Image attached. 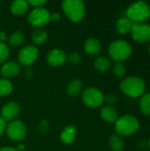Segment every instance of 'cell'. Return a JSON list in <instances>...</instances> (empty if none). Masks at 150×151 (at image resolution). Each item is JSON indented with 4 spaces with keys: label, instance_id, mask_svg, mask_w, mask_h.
<instances>
[{
    "label": "cell",
    "instance_id": "obj_1",
    "mask_svg": "<svg viewBox=\"0 0 150 151\" xmlns=\"http://www.w3.org/2000/svg\"><path fill=\"white\" fill-rule=\"evenodd\" d=\"M145 82L138 76H129L125 78L120 83V89L130 97H139L144 94Z\"/></svg>",
    "mask_w": 150,
    "mask_h": 151
},
{
    "label": "cell",
    "instance_id": "obj_2",
    "mask_svg": "<svg viewBox=\"0 0 150 151\" xmlns=\"http://www.w3.org/2000/svg\"><path fill=\"white\" fill-rule=\"evenodd\" d=\"M133 52L132 46L124 40H116L111 42L108 48V54L117 63L126 60Z\"/></svg>",
    "mask_w": 150,
    "mask_h": 151
},
{
    "label": "cell",
    "instance_id": "obj_3",
    "mask_svg": "<svg viewBox=\"0 0 150 151\" xmlns=\"http://www.w3.org/2000/svg\"><path fill=\"white\" fill-rule=\"evenodd\" d=\"M140 127L139 120L131 115H125L115 122V132L119 136H129L135 134Z\"/></svg>",
    "mask_w": 150,
    "mask_h": 151
},
{
    "label": "cell",
    "instance_id": "obj_4",
    "mask_svg": "<svg viewBox=\"0 0 150 151\" xmlns=\"http://www.w3.org/2000/svg\"><path fill=\"white\" fill-rule=\"evenodd\" d=\"M62 9L67 18L72 22H80L85 16L86 6L81 0H65Z\"/></svg>",
    "mask_w": 150,
    "mask_h": 151
},
{
    "label": "cell",
    "instance_id": "obj_5",
    "mask_svg": "<svg viewBox=\"0 0 150 151\" xmlns=\"http://www.w3.org/2000/svg\"><path fill=\"white\" fill-rule=\"evenodd\" d=\"M133 24L143 23L150 18V6L145 2L139 1L129 5L126 16Z\"/></svg>",
    "mask_w": 150,
    "mask_h": 151
},
{
    "label": "cell",
    "instance_id": "obj_6",
    "mask_svg": "<svg viewBox=\"0 0 150 151\" xmlns=\"http://www.w3.org/2000/svg\"><path fill=\"white\" fill-rule=\"evenodd\" d=\"M81 99L84 104L89 108H98L104 102L103 92L96 88H88L83 90Z\"/></svg>",
    "mask_w": 150,
    "mask_h": 151
},
{
    "label": "cell",
    "instance_id": "obj_7",
    "mask_svg": "<svg viewBox=\"0 0 150 151\" xmlns=\"http://www.w3.org/2000/svg\"><path fill=\"white\" fill-rule=\"evenodd\" d=\"M27 21L33 27H43L50 21V13L43 7L34 8L27 15Z\"/></svg>",
    "mask_w": 150,
    "mask_h": 151
},
{
    "label": "cell",
    "instance_id": "obj_8",
    "mask_svg": "<svg viewBox=\"0 0 150 151\" xmlns=\"http://www.w3.org/2000/svg\"><path fill=\"white\" fill-rule=\"evenodd\" d=\"M7 136L15 142H20L25 139L27 136V127L25 124L19 120L11 121L8 125H6L5 129Z\"/></svg>",
    "mask_w": 150,
    "mask_h": 151
},
{
    "label": "cell",
    "instance_id": "obj_9",
    "mask_svg": "<svg viewBox=\"0 0 150 151\" xmlns=\"http://www.w3.org/2000/svg\"><path fill=\"white\" fill-rule=\"evenodd\" d=\"M39 55V50L34 45H27L19 50L18 54V60L20 65L29 66L35 62Z\"/></svg>",
    "mask_w": 150,
    "mask_h": 151
},
{
    "label": "cell",
    "instance_id": "obj_10",
    "mask_svg": "<svg viewBox=\"0 0 150 151\" xmlns=\"http://www.w3.org/2000/svg\"><path fill=\"white\" fill-rule=\"evenodd\" d=\"M133 39L140 43L148 42L150 41V25L147 23H136L132 27Z\"/></svg>",
    "mask_w": 150,
    "mask_h": 151
},
{
    "label": "cell",
    "instance_id": "obj_11",
    "mask_svg": "<svg viewBox=\"0 0 150 151\" xmlns=\"http://www.w3.org/2000/svg\"><path fill=\"white\" fill-rule=\"evenodd\" d=\"M47 62L50 66L57 67L63 65L67 60V56L65 52L60 49H53L49 51L46 57Z\"/></svg>",
    "mask_w": 150,
    "mask_h": 151
},
{
    "label": "cell",
    "instance_id": "obj_12",
    "mask_svg": "<svg viewBox=\"0 0 150 151\" xmlns=\"http://www.w3.org/2000/svg\"><path fill=\"white\" fill-rule=\"evenodd\" d=\"M20 111V107L16 102H8L6 103L1 111V117L5 121H13L19 116Z\"/></svg>",
    "mask_w": 150,
    "mask_h": 151
},
{
    "label": "cell",
    "instance_id": "obj_13",
    "mask_svg": "<svg viewBox=\"0 0 150 151\" xmlns=\"http://www.w3.org/2000/svg\"><path fill=\"white\" fill-rule=\"evenodd\" d=\"M20 72V65L14 61L4 63L0 68V73L5 78H11L18 75Z\"/></svg>",
    "mask_w": 150,
    "mask_h": 151
},
{
    "label": "cell",
    "instance_id": "obj_14",
    "mask_svg": "<svg viewBox=\"0 0 150 151\" xmlns=\"http://www.w3.org/2000/svg\"><path fill=\"white\" fill-rule=\"evenodd\" d=\"M101 49H102L101 42L96 38L90 37L87 39L84 42V50L88 55L96 56L100 53Z\"/></svg>",
    "mask_w": 150,
    "mask_h": 151
},
{
    "label": "cell",
    "instance_id": "obj_15",
    "mask_svg": "<svg viewBox=\"0 0 150 151\" xmlns=\"http://www.w3.org/2000/svg\"><path fill=\"white\" fill-rule=\"evenodd\" d=\"M76 134H77V129L74 126L72 125H69L67 127H65L63 131L60 134V141L66 145H70L72 144L75 138H76Z\"/></svg>",
    "mask_w": 150,
    "mask_h": 151
},
{
    "label": "cell",
    "instance_id": "obj_16",
    "mask_svg": "<svg viewBox=\"0 0 150 151\" xmlns=\"http://www.w3.org/2000/svg\"><path fill=\"white\" fill-rule=\"evenodd\" d=\"M100 115L107 123H115L118 119V111L112 106L106 105L103 107L101 109Z\"/></svg>",
    "mask_w": 150,
    "mask_h": 151
},
{
    "label": "cell",
    "instance_id": "obj_17",
    "mask_svg": "<svg viewBox=\"0 0 150 151\" xmlns=\"http://www.w3.org/2000/svg\"><path fill=\"white\" fill-rule=\"evenodd\" d=\"M28 3L25 0H15L11 4V12L17 16L25 14L28 10Z\"/></svg>",
    "mask_w": 150,
    "mask_h": 151
},
{
    "label": "cell",
    "instance_id": "obj_18",
    "mask_svg": "<svg viewBox=\"0 0 150 151\" xmlns=\"http://www.w3.org/2000/svg\"><path fill=\"white\" fill-rule=\"evenodd\" d=\"M133 25V23L127 17H121L116 22V30L119 34L125 35L132 30Z\"/></svg>",
    "mask_w": 150,
    "mask_h": 151
},
{
    "label": "cell",
    "instance_id": "obj_19",
    "mask_svg": "<svg viewBox=\"0 0 150 151\" xmlns=\"http://www.w3.org/2000/svg\"><path fill=\"white\" fill-rule=\"evenodd\" d=\"M82 88H83L82 81L79 79H76L68 83L66 88V93L68 96L74 97L82 92Z\"/></svg>",
    "mask_w": 150,
    "mask_h": 151
},
{
    "label": "cell",
    "instance_id": "obj_20",
    "mask_svg": "<svg viewBox=\"0 0 150 151\" xmlns=\"http://www.w3.org/2000/svg\"><path fill=\"white\" fill-rule=\"evenodd\" d=\"M95 68L100 73H105L110 70L111 66V60L106 57H99L94 62Z\"/></svg>",
    "mask_w": 150,
    "mask_h": 151
},
{
    "label": "cell",
    "instance_id": "obj_21",
    "mask_svg": "<svg viewBox=\"0 0 150 151\" xmlns=\"http://www.w3.org/2000/svg\"><path fill=\"white\" fill-rule=\"evenodd\" d=\"M47 39H48V34L42 28H37L32 34V41L36 45H42L45 43Z\"/></svg>",
    "mask_w": 150,
    "mask_h": 151
},
{
    "label": "cell",
    "instance_id": "obj_22",
    "mask_svg": "<svg viewBox=\"0 0 150 151\" xmlns=\"http://www.w3.org/2000/svg\"><path fill=\"white\" fill-rule=\"evenodd\" d=\"M7 40H8V43L11 46L13 47L20 46L25 42V35L20 31H15L10 35Z\"/></svg>",
    "mask_w": 150,
    "mask_h": 151
},
{
    "label": "cell",
    "instance_id": "obj_23",
    "mask_svg": "<svg viewBox=\"0 0 150 151\" xmlns=\"http://www.w3.org/2000/svg\"><path fill=\"white\" fill-rule=\"evenodd\" d=\"M111 149L113 151H122L124 150L125 143L123 139L118 134H112L109 140Z\"/></svg>",
    "mask_w": 150,
    "mask_h": 151
},
{
    "label": "cell",
    "instance_id": "obj_24",
    "mask_svg": "<svg viewBox=\"0 0 150 151\" xmlns=\"http://www.w3.org/2000/svg\"><path fill=\"white\" fill-rule=\"evenodd\" d=\"M13 90L12 83L5 78H0V96H7Z\"/></svg>",
    "mask_w": 150,
    "mask_h": 151
},
{
    "label": "cell",
    "instance_id": "obj_25",
    "mask_svg": "<svg viewBox=\"0 0 150 151\" xmlns=\"http://www.w3.org/2000/svg\"><path fill=\"white\" fill-rule=\"evenodd\" d=\"M140 108L144 115L150 116V93L142 95L140 100Z\"/></svg>",
    "mask_w": 150,
    "mask_h": 151
},
{
    "label": "cell",
    "instance_id": "obj_26",
    "mask_svg": "<svg viewBox=\"0 0 150 151\" xmlns=\"http://www.w3.org/2000/svg\"><path fill=\"white\" fill-rule=\"evenodd\" d=\"M112 72H113V74L117 77V78H123L126 74V67L123 64L121 63H117L113 68H112Z\"/></svg>",
    "mask_w": 150,
    "mask_h": 151
},
{
    "label": "cell",
    "instance_id": "obj_27",
    "mask_svg": "<svg viewBox=\"0 0 150 151\" xmlns=\"http://www.w3.org/2000/svg\"><path fill=\"white\" fill-rule=\"evenodd\" d=\"M10 54L8 46L5 43L0 42V64H3L6 61Z\"/></svg>",
    "mask_w": 150,
    "mask_h": 151
},
{
    "label": "cell",
    "instance_id": "obj_28",
    "mask_svg": "<svg viewBox=\"0 0 150 151\" xmlns=\"http://www.w3.org/2000/svg\"><path fill=\"white\" fill-rule=\"evenodd\" d=\"M67 60L69 61V63L71 65H77L80 63L81 61V57L79 53H76V52H72L71 54H69V56L67 57Z\"/></svg>",
    "mask_w": 150,
    "mask_h": 151
},
{
    "label": "cell",
    "instance_id": "obj_29",
    "mask_svg": "<svg viewBox=\"0 0 150 151\" xmlns=\"http://www.w3.org/2000/svg\"><path fill=\"white\" fill-rule=\"evenodd\" d=\"M48 129H49V123H48V121L45 120V119L42 120L39 123V125H38V130H39V132L42 134H44L48 131Z\"/></svg>",
    "mask_w": 150,
    "mask_h": 151
},
{
    "label": "cell",
    "instance_id": "obj_30",
    "mask_svg": "<svg viewBox=\"0 0 150 151\" xmlns=\"http://www.w3.org/2000/svg\"><path fill=\"white\" fill-rule=\"evenodd\" d=\"M27 3L29 5H32L34 8H41L47 3V1H45V0H29V1H27Z\"/></svg>",
    "mask_w": 150,
    "mask_h": 151
},
{
    "label": "cell",
    "instance_id": "obj_31",
    "mask_svg": "<svg viewBox=\"0 0 150 151\" xmlns=\"http://www.w3.org/2000/svg\"><path fill=\"white\" fill-rule=\"evenodd\" d=\"M117 101H118V98L114 95H107L106 96H104V102H106V104L109 106L115 104L117 103Z\"/></svg>",
    "mask_w": 150,
    "mask_h": 151
},
{
    "label": "cell",
    "instance_id": "obj_32",
    "mask_svg": "<svg viewBox=\"0 0 150 151\" xmlns=\"http://www.w3.org/2000/svg\"><path fill=\"white\" fill-rule=\"evenodd\" d=\"M6 129V121L0 116V136L4 134Z\"/></svg>",
    "mask_w": 150,
    "mask_h": 151
},
{
    "label": "cell",
    "instance_id": "obj_33",
    "mask_svg": "<svg viewBox=\"0 0 150 151\" xmlns=\"http://www.w3.org/2000/svg\"><path fill=\"white\" fill-rule=\"evenodd\" d=\"M60 14L57 13V12H53L50 14V20L51 21H54V22H57L60 19Z\"/></svg>",
    "mask_w": 150,
    "mask_h": 151
},
{
    "label": "cell",
    "instance_id": "obj_34",
    "mask_svg": "<svg viewBox=\"0 0 150 151\" xmlns=\"http://www.w3.org/2000/svg\"><path fill=\"white\" fill-rule=\"evenodd\" d=\"M7 39H8L7 35H6L4 32L1 31V32H0V42L4 43V42H5V41H6Z\"/></svg>",
    "mask_w": 150,
    "mask_h": 151
},
{
    "label": "cell",
    "instance_id": "obj_35",
    "mask_svg": "<svg viewBox=\"0 0 150 151\" xmlns=\"http://www.w3.org/2000/svg\"><path fill=\"white\" fill-rule=\"evenodd\" d=\"M0 151H17L15 148L13 147H10V146H4L0 148Z\"/></svg>",
    "mask_w": 150,
    "mask_h": 151
},
{
    "label": "cell",
    "instance_id": "obj_36",
    "mask_svg": "<svg viewBox=\"0 0 150 151\" xmlns=\"http://www.w3.org/2000/svg\"><path fill=\"white\" fill-rule=\"evenodd\" d=\"M25 76L27 78H31L33 76V72H32V69L31 68H27L26 71H25Z\"/></svg>",
    "mask_w": 150,
    "mask_h": 151
},
{
    "label": "cell",
    "instance_id": "obj_37",
    "mask_svg": "<svg viewBox=\"0 0 150 151\" xmlns=\"http://www.w3.org/2000/svg\"><path fill=\"white\" fill-rule=\"evenodd\" d=\"M147 142H145V141H141V142H139V143H138V146L141 148V149H142V150H144V149H146V147H147Z\"/></svg>",
    "mask_w": 150,
    "mask_h": 151
},
{
    "label": "cell",
    "instance_id": "obj_38",
    "mask_svg": "<svg viewBox=\"0 0 150 151\" xmlns=\"http://www.w3.org/2000/svg\"><path fill=\"white\" fill-rule=\"evenodd\" d=\"M15 149H16V150L17 151H24L25 150V145L22 144V143H20V144H19Z\"/></svg>",
    "mask_w": 150,
    "mask_h": 151
},
{
    "label": "cell",
    "instance_id": "obj_39",
    "mask_svg": "<svg viewBox=\"0 0 150 151\" xmlns=\"http://www.w3.org/2000/svg\"><path fill=\"white\" fill-rule=\"evenodd\" d=\"M148 51H149V55H150V44H149V48H148Z\"/></svg>",
    "mask_w": 150,
    "mask_h": 151
},
{
    "label": "cell",
    "instance_id": "obj_40",
    "mask_svg": "<svg viewBox=\"0 0 150 151\" xmlns=\"http://www.w3.org/2000/svg\"><path fill=\"white\" fill-rule=\"evenodd\" d=\"M148 146H149V150H150V140H149V143H148Z\"/></svg>",
    "mask_w": 150,
    "mask_h": 151
},
{
    "label": "cell",
    "instance_id": "obj_41",
    "mask_svg": "<svg viewBox=\"0 0 150 151\" xmlns=\"http://www.w3.org/2000/svg\"><path fill=\"white\" fill-rule=\"evenodd\" d=\"M0 4H1V1H0Z\"/></svg>",
    "mask_w": 150,
    "mask_h": 151
}]
</instances>
